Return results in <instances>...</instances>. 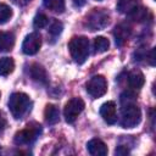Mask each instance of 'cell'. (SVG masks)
<instances>
[{"instance_id": "cell-5", "label": "cell", "mask_w": 156, "mask_h": 156, "mask_svg": "<svg viewBox=\"0 0 156 156\" xmlns=\"http://www.w3.org/2000/svg\"><path fill=\"white\" fill-rule=\"evenodd\" d=\"M41 132V127L38 123H29L24 129L20 130L15 135V144L16 145H29L39 136Z\"/></svg>"}, {"instance_id": "cell-22", "label": "cell", "mask_w": 156, "mask_h": 156, "mask_svg": "<svg viewBox=\"0 0 156 156\" xmlns=\"http://www.w3.org/2000/svg\"><path fill=\"white\" fill-rule=\"evenodd\" d=\"M48 22H49V20L44 13H38L33 20V26H34V28L40 29V28H44L48 24Z\"/></svg>"}, {"instance_id": "cell-20", "label": "cell", "mask_w": 156, "mask_h": 156, "mask_svg": "<svg viewBox=\"0 0 156 156\" xmlns=\"http://www.w3.org/2000/svg\"><path fill=\"white\" fill-rule=\"evenodd\" d=\"M12 16V10L6 4H0V24L6 23Z\"/></svg>"}, {"instance_id": "cell-19", "label": "cell", "mask_w": 156, "mask_h": 156, "mask_svg": "<svg viewBox=\"0 0 156 156\" xmlns=\"http://www.w3.org/2000/svg\"><path fill=\"white\" fill-rule=\"evenodd\" d=\"M110 48V41L108 39H106L105 37H96L94 39V49H95V52H105L107 51Z\"/></svg>"}, {"instance_id": "cell-15", "label": "cell", "mask_w": 156, "mask_h": 156, "mask_svg": "<svg viewBox=\"0 0 156 156\" xmlns=\"http://www.w3.org/2000/svg\"><path fill=\"white\" fill-rule=\"evenodd\" d=\"M145 83V79H144V74L140 72V71H133L129 73L128 76V84L130 88L133 89H140Z\"/></svg>"}, {"instance_id": "cell-18", "label": "cell", "mask_w": 156, "mask_h": 156, "mask_svg": "<svg viewBox=\"0 0 156 156\" xmlns=\"http://www.w3.org/2000/svg\"><path fill=\"white\" fill-rule=\"evenodd\" d=\"M43 4L46 9L57 13L65 11V0H43Z\"/></svg>"}, {"instance_id": "cell-12", "label": "cell", "mask_w": 156, "mask_h": 156, "mask_svg": "<svg viewBox=\"0 0 156 156\" xmlns=\"http://www.w3.org/2000/svg\"><path fill=\"white\" fill-rule=\"evenodd\" d=\"M29 76L33 80L45 84L48 82V73L45 71V68L39 65V63H33L29 66Z\"/></svg>"}, {"instance_id": "cell-8", "label": "cell", "mask_w": 156, "mask_h": 156, "mask_svg": "<svg viewBox=\"0 0 156 156\" xmlns=\"http://www.w3.org/2000/svg\"><path fill=\"white\" fill-rule=\"evenodd\" d=\"M41 46V37L39 33H30L28 34L23 43H22V51L26 55H34L39 51Z\"/></svg>"}, {"instance_id": "cell-9", "label": "cell", "mask_w": 156, "mask_h": 156, "mask_svg": "<svg viewBox=\"0 0 156 156\" xmlns=\"http://www.w3.org/2000/svg\"><path fill=\"white\" fill-rule=\"evenodd\" d=\"M100 115L105 122H107L108 124H115L117 121L116 104L113 101H107V102L102 104L100 107Z\"/></svg>"}, {"instance_id": "cell-23", "label": "cell", "mask_w": 156, "mask_h": 156, "mask_svg": "<svg viewBox=\"0 0 156 156\" xmlns=\"http://www.w3.org/2000/svg\"><path fill=\"white\" fill-rule=\"evenodd\" d=\"M62 32V23L58 21H54V23L51 24L50 29H49V34L55 39L56 37H58Z\"/></svg>"}, {"instance_id": "cell-7", "label": "cell", "mask_w": 156, "mask_h": 156, "mask_svg": "<svg viewBox=\"0 0 156 156\" xmlns=\"http://www.w3.org/2000/svg\"><path fill=\"white\" fill-rule=\"evenodd\" d=\"M84 101L80 99V98H73L71 99L66 106H65V110H63V116H65V119L66 122L68 123H73L77 117L79 116V113L84 110Z\"/></svg>"}, {"instance_id": "cell-10", "label": "cell", "mask_w": 156, "mask_h": 156, "mask_svg": "<svg viewBox=\"0 0 156 156\" xmlns=\"http://www.w3.org/2000/svg\"><path fill=\"white\" fill-rule=\"evenodd\" d=\"M87 150L93 156H105L107 155V146L100 139H91L87 144Z\"/></svg>"}, {"instance_id": "cell-25", "label": "cell", "mask_w": 156, "mask_h": 156, "mask_svg": "<svg viewBox=\"0 0 156 156\" xmlns=\"http://www.w3.org/2000/svg\"><path fill=\"white\" fill-rule=\"evenodd\" d=\"M13 4H16V5H18V6H26V5H28L32 0H11Z\"/></svg>"}, {"instance_id": "cell-21", "label": "cell", "mask_w": 156, "mask_h": 156, "mask_svg": "<svg viewBox=\"0 0 156 156\" xmlns=\"http://www.w3.org/2000/svg\"><path fill=\"white\" fill-rule=\"evenodd\" d=\"M146 10L145 9H143V7H135L132 12H129L128 15H129V17L130 18H133L134 21H143L145 17H146Z\"/></svg>"}, {"instance_id": "cell-4", "label": "cell", "mask_w": 156, "mask_h": 156, "mask_svg": "<svg viewBox=\"0 0 156 156\" xmlns=\"http://www.w3.org/2000/svg\"><path fill=\"white\" fill-rule=\"evenodd\" d=\"M110 23L108 12L105 9H93L85 17V26L90 30H100Z\"/></svg>"}, {"instance_id": "cell-14", "label": "cell", "mask_w": 156, "mask_h": 156, "mask_svg": "<svg viewBox=\"0 0 156 156\" xmlns=\"http://www.w3.org/2000/svg\"><path fill=\"white\" fill-rule=\"evenodd\" d=\"M44 117L48 124H55L60 119V112L58 108L55 105H46L45 111H44Z\"/></svg>"}, {"instance_id": "cell-24", "label": "cell", "mask_w": 156, "mask_h": 156, "mask_svg": "<svg viewBox=\"0 0 156 156\" xmlns=\"http://www.w3.org/2000/svg\"><path fill=\"white\" fill-rule=\"evenodd\" d=\"M128 152H129V150H128L127 147H124V146H118V147L116 149V151H115V154H116V155H119V156L127 155Z\"/></svg>"}, {"instance_id": "cell-11", "label": "cell", "mask_w": 156, "mask_h": 156, "mask_svg": "<svg viewBox=\"0 0 156 156\" xmlns=\"http://www.w3.org/2000/svg\"><path fill=\"white\" fill-rule=\"evenodd\" d=\"M130 33H132V29H130V27H129L128 24H126V23H119L118 26H116L115 32H113L115 39H116V44L119 45V46L123 45V44L128 40Z\"/></svg>"}, {"instance_id": "cell-27", "label": "cell", "mask_w": 156, "mask_h": 156, "mask_svg": "<svg viewBox=\"0 0 156 156\" xmlns=\"http://www.w3.org/2000/svg\"><path fill=\"white\" fill-rule=\"evenodd\" d=\"M5 127H6V119H5L4 116L0 113V133L5 129Z\"/></svg>"}, {"instance_id": "cell-13", "label": "cell", "mask_w": 156, "mask_h": 156, "mask_svg": "<svg viewBox=\"0 0 156 156\" xmlns=\"http://www.w3.org/2000/svg\"><path fill=\"white\" fill-rule=\"evenodd\" d=\"M15 45V37L10 32H0V52L10 51Z\"/></svg>"}, {"instance_id": "cell-1", "label": "cell", "mask_w": 156, "mask_h": 156, "mask_svg": "<svg viewBox=\"0 0 156 156\" xmlns=\"http://www.w3.org/2000/svg\"><path fill=\"white\" fill-rule=\"evenodd\" d=\"M68 49L72 58L82 65L89 55V39L87 37H73L68 43Z\"/></svg>"}, {"instance_id": "cell-26", "label": "cell", "mask_w": 156, "mask_h": 156, "mask_svg": "<svg viewBox=\"0 0 156 156\" xmlns=\"http://www.w3.org/2000/svg\"><path fill=\"white\" fill-rule=\"evenodd\" d=\"M72 2H73V5H74L76 7H82V6L85 5L87 0H72Z\"/></svg>"}, {"instance_id": "cell-2", "label": "cell", "mask_w": 156, "mask_h": 156, "mask_svg": "<svg viewBox=\"0 0 156 156\" xmlns=\"http://www.w3.org/2000/svg\"><path fill=\"white\" fill-rule=\"evenodd\" d=\"M30 108L29 96L24 93H13L9 99V110L11 115L18 119L22 118Z\"/></svg>"}, {"instance_id": "cell-17", "label": "cell", "mask_w": 156, "mask_h": 156, "mask_svg": "<svg viewBox=\"0 0 156 156\" xmlns=\"http://www.w3.org/2000/svg\"><path fill=\"white\" fill-rule=\"evenodd\" d=\"M15 68V62L11 57H1L0 58V76H9Z\"/></svg>"}, {"instance_id": "cell-16", "label": "cell", "mask_w": 156, "mask_h": 156, "mask_svg": "<svg viewBox=\"0 0 156 156\" xmlns=\"http://www.w3.org/2000/svg\"><path fill=\"white\" fill-rule=\"evenodd\" d=\"M140 0H118L117 2V10L121 13H129L135 7L139 6Z\"/></svg>"}, {"instance_id": "cell-3", "label": "cell", "mask_w": 156, "mask_h": 156, "mask_svg": "<svg viewBox=\"0 0 156 156\" xmlns=\"http://www.w3.org/2000/svg\"><path fill=\"white\" fill-rule=\"evenodd\" d=\"M140 121H141V111L134 102L122 105L121 126L123 128H134L140 123Z\"/></svg>"}, {"instance_id": "cell-6", "label": "cell", "mask_w": 156, "mask_h": 156, "mask_svg": "<svg viewBox=\"0 0 156 156\" xmlns=\"http://www.w3.org/2000/svg\"><path fill=\"white\" fill-rule=\"evenodd\" d=\"M87 91L91 98H101L107 91V82L102 76H94L87 83Z\"/></svg>"}]
</instances>
